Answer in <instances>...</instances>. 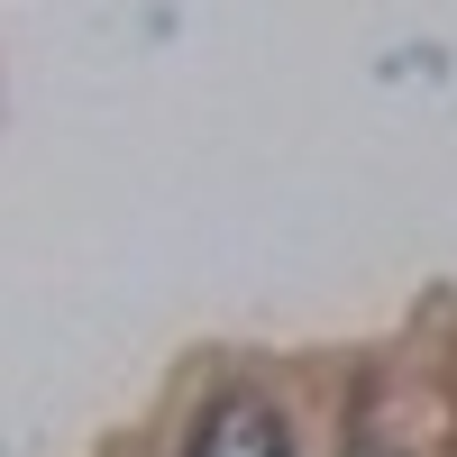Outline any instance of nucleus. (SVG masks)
Here are the masks:
<instances>
[{
  "label": "nucleus",
  "instance_id": "1",
  "mask_svg": "<svg viewBox=\"0 0 457 457\" xmlns=\"http://www.w3.org/2000/svg\"><path fill=\"white\" fill-rule=\"evenodd\" d=\"M193 457H293V430H284V411L265 394H228V403L202 411Z\"/></svg>",
  "mask_w": 457,
  "mask_h": 457
}]
</instances>
